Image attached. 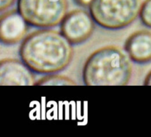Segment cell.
<instances>
[{"label": "cell", "mask_w": 151, "mask_h": 137, "mask_svg": "<svg viewBox=\"0 0 151 137\" xmlns=\"http://www.w3.org/2000/svg\"><path fill=\"white\" fill-rule=\"evenodd\" d=\"M17 10L28 24L39 29L55 27L68 10L67 0H17Z\"/></svg>", "instance_id": "4"}, {"label": "cell", "mask_w": 151, "mask_h": 137, "mask_svg": "<svg viewBox=\"0 0 151 137\" xmlns=\"http://www.w3.org/2000/svg\"><path fill=\"white\" fill-rule=\"evenodd\" d=\"M133 65L129 56L116 46L109 45L92 53L83 68L87 86H123L131 81Z\"/></svg>", "instance_id": "2"}, {"label": "cell", "mask_w": 151, "mask_h": 137, "mask_svg": "<svg viewBox=\"0 0 151 137\" xmlns=\"http://www.w3.org/2000/svg\"><path fill=\"white\" fill-rule=\"evenodd\" d=\"M77 5L81 7H88L92 0H73Z\"/></svg>", "instance_id": "12"}, {"label": "cell", "mask_w": 151, "mask_h": 137, "mask_svg": "<svg viewBox=\"0 0 151 137\" xmlns=\"http://www.w3.org/2000/svg\"><path fill=\"white\" fill-rule=\"evenodd\" d=\"M95 23L89 11L76 9L66 13L60 23V32L72 45H80L91 38Z\"/></svg>", "instance_id": "5"}, {"label": "cell", "mask_w": 151, "mask_h": 137, "mask_svg": "<svg viewBox=\"0 0 151 137\" xmlns=\"http://www.w3.org/2000/svg\"><path fill=\"white\" fill-rule=\"evenodd\" d=\"M76 82H74L72 79L67 76L58 75L57 73H53V74L46 75L44 77L41 78L39 80H38L35 83V85H41V86H59V85H76Z\"/></svg>", "instance_id": "9"}, {"label": "cell", "mask_w": 151, "mask_h": 137, "mask_svg": "<svg viewBox=\"0 0 151 137\" xmlns=\"http://www.w3.org/2000/svg\"><path fill=\"white\" fill-rule=\"evenodd\" d=\"M22 61L37 74H53L65 70L74 56L72 45L60 32L40 29L31 32L19 48Z\"/></svg>", "instance_id": "1"}, {"label": "cell", "mask_w": 151, "mask_h": 137, "mask_svg": "<svg viewBox=\"0 0 151 137\" xmlns=\"http://www.w3.org/2000/svg\"><path fill=\"white\" fill-rule=\"evenodd\" d=\"M144 84L151 86V70L147 73V76H146L145 79Z\"/></svg>", "instance_id": "13"}, {"label": "cell", "mask_w": 151, "mask_h": 137, "mask_svg": "<svg viewBox=\"0 0 151 137\" xmlns=\"http://www.w3.org/2000/svg\"><path fill=\"white\" fill-rule=\"evenodd\" d=\"M34 72L22 61L16 59H3L0 62V84L4 86L35 85Z\"/></svg>", "instance_id": "7"}, {"label": "cell", "mask_w": 151, "mask_h": 137, "mask_svg": "<svg viewBox=\"0 0 151 137\" xmlns=\"http://www.w3.org/2000/svg\"><path fill=\"white\" fill-rule=\"evenodd\" d=\"M131 61L144 65L151 62V32L139 30L131 34L124 45Z\"/></svg>", "instance_id": "8"}, {"label": "cell", "mask_w": 151, "mask_h": 137, "mask_svg": "<svg viewBox=\"0 0 151 137\" xmlns=\"http://www.w3.org/2000/svg\"><path fill=\"white\" fill-rule=\"evenodd\" d=\"M139 16L145 26L151 28V0H145L142 3Z\"/></svg>", "instance_id": "10"}, {"label": "cell", "mask_w": 151, "mask_h": 137, "mask_svg": "<svg viewBox=\"0 0 151 137\" xmlns=\"http://www.w3.org/2000/svg\"><path fill=\"white\" fill-rule=\"evenodd\" d=\"M141 4V0H92L88 11L100 27L117 30L137 18Z\"/></svg>", "instance_id": "3"}, {"label": "cell", "mask_w": 151, "mask_h": 137, "mask_svg": "<svg viewBox=\"0 0 151 137\" xmlns=\"http://www.w3.org/2000/svg\"><path fill=\"white\" fill-rule=\"evenodd\" d=\"M29 25L19 10L11 9L1 13L0 40L4 45L19 43L27 36Z\"/></svg>", "instance_id": "6"}, {"label": "cell", "mask_w": 151, "mask_h": 137, "mask_svg": "<svg viewBox=\"0 0 151 137\" xmlns=\"http://www.w3.org/2000/svg\"><path fill=\"white\" fill-rule=\"evenodd\" d=\"M16 0H0V12L5 11L13 5Z\"/></svg>", "instance_id": "11"}]
</instances>
